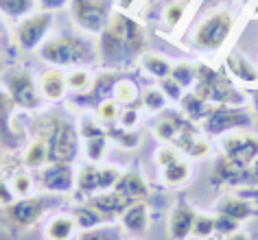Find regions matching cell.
I'll list each match as a JSON object with an SVG mask.
<instances>
[{"instance_id":"obj_1","label":"cell","mask_w":258,"mask_h":240,"mask_svg":"<svg viewBox=\"0 0 258 240\" xmlns=\"http://www.w3.org/2000/svg\"><path fill=\"white\" fill-rule=\"evenodd\" d=\"M99 57L105 66H122L134 59L145 46L143 27L127 14H112L107 27L99 35Z\"/></svg>"},{"instance_id":"obj_2","label":"cell","mask_w":258,"mask_h":240,"mask_svg":"<svg viewBox=\"0 0 258 240\" xmlns=\"http://www.w3.org/2000/svg\"><path fill=\"white\" fill-rule=\"evenodd\" d=\"M40 57L53 66H83L96 59V48L88 37L59 35L42 44Z\"/></svg>"},{"instance_id":"obj_3","label":"cell","mask_w":258,"mask_h":240,"mask_svg":"<svg viewBox=\"0 0 258 240\" xmlns=\"http://www.w3.org/2000/svg\"><path fill=\"white\" fill-rule=\"evenodd\" d=\"M236 27V16L230 9H215L195 27L190 35V46L199 53H219Z\"/></svg>"},{"instance_id":"obj_4","label":"cell","mask_w":258,"mask_h":240,"mask_svg":"<svg viewBox=\"0 0 258 240\" xmlns=\"http://www.w3.org/2000/svg\"><path fill=\"white\" fill-rule=\"evenodd\" d=\"M46 131L40 133V140L48 146V162H63L73 164L79 155V133L70 120H59L55 116L42 118Z\"/></svg>"},{"instance_id":"obj_5","label":"cell","mask_w":258,"mask_h":240,"mask_svg":"<svg viewBox=\"0 0 258 240\" xmlns=\"http://www.w3.org/2000/svg\"><path fill=\"white\" fill-rule=\"evenodd\" d=\"M75 24L90 35H101L112 18V0H70Z\"/></svg>"},{"instance_id":"obj_6","label":"cell","mask_w":258,"mask_h":240,"mask_svg":"<svg viewBox=\"0 0 258 240\" xmlns=\"http://www.w3.org/2000/svg\"><path fill=\"white\" fill-rule=\"evenodd\" d=\"M249 125H251V116L241 105H217L204 118V131L208 135L230 133Z\"/></svg>"},{"instance_id":"obj_7","label":"cell","mask_w":258,"mask_h":240,"mask_svg":"<svg viewBox=\"0 0 258 240\" xmlns=\"http://www.w3.org/2000/svg\"><path fill=\"white\" fill-rule=\"evenodd\" d=\"M5 90L16 103V107L22 109H37L42 105V92L40 83L24 70H11L5 74Z\"/></svg>"},{"instance_id":"obj_8","label":"cell","mask_w":258,"mask_h":240,"mask_svg":"<svg viewBox=\"0 0 258 240\" xmlns=\"http://www.w3.org/2000/svg\"><path fill=\"white\" fill-rule=\"evenodd\" d=\"M50 29H53V14L50 11L27 16L16 27V44L20 46V50H35L46 42Z\"/></svg>"},{"instance_id":"obj_9","label":"cell","mask_w":258,"mask_h":240,"mask_svg":"<svg viewBox=\"0 0 258 240\" xmlns=\"http://www.w3.org/2000/svg\"><path fill=\"white\" fill-rule=\"evenodd\" d=\"M225 157L238 166H254L258 159V138L249 133H230L221 140Z\"/></svg>"},{"instance_id":"obj_10","label":"cell","mask_w":258,"mask_h":240,"mask_svg":"<svg viewBox=\"0 0 258 240\" xmlns=\"http://www.w3.org/2000/svg\"><path fill=\"white\" fill-rule=\"evenodd\" d=\"M120 175L122 173L118 168L96 166L90 162L77 175V186H79L81 192H101V190H107V188H114Z\"/></svg>"},{"instance_id":"obj_11","label":"cell","mask_w":258,"mask_h":240,"mask_svg":"<svg viewBox=\"0 0 258 240\" xmlns=\"http://www.w3.org/2000/svg\"><path fill=\"white\" fill-rule=\"evenodd\" d=\"M46 210V201L40 197H20L11 205L5 207L9 223L16 227H29L40 220V216Z\"/></svg>"},{"instance_id":"obj_12","label":"cell","mask_w":258,"mask_h":240,"mask_svg":"<svg viewBox=\"0 0 258 240\" xmlns=\"http://www.w3.org/2000/svg\"><path fill=\"white\" fill-rule=\"evenodd\" d=\"M77 184V175L73 171V164L63 162H50L42 171V186L50 192H68Z\"/></svg>"},{"instance_id":"obj_13","label":"cell","mask_w":258,"mask_h":240,"mask_svg":"<svg viewBox=\"0 0 258 240\" xmlns=\"http://www.w3.org/2000/svg\"><path fill=\"white\" fill-rule=\"evenodd\" d=\"M225 70L232 79L245 83V86H254L258 83V66L251 59H247V55H243L241 50H230L225 55Z\"/></svg>"},{"instance_id":"obj_14","label":"cell","mask_w":258,"mask_h":240,"mask_svg":"<svg viewBox=\"0 0 258 240\" xmlns=\"http://www.w3.org/2000/svg\"><path fill=\"white\" fill-rule=\"evenodd\" d=\"M90 207H94L96 212L101 214L103 220L116 216V214H122L127 210L129 205H132V201L125 199L122 194H118L116 190H109V192H101L99 197H92L88 201Z\"/></svg>"},{"instance_id":"obj_15","label":"cell","mask_w":258,"mask_h":240,"mask_svg":"<svg viewBox=\"0 0 258 240\" xmlns=\"http://www.w3.org/2000/svg\"><path fill=\"white\" fill-rule=\"evenodd\" d=\"M197 212L190 205H177L169 216V236L173 240H186L192 236V225H195Z\"/></svg>"},{"instance_id":"obj_16","label":"cell","mask_w":258,"mask_h":240,"mask_svg":"<svg viewBox=\"0 0 258 240\" xmlns=\"http://www.w3.org/2000/svg\"><path fill=\"white\" fill-rule=\"evenodd\" d=\"M118 194H122L125 199H129L132 203H136L147 194V181L143 179V175L136 173V171H127L122 173L118 181H116V186L112 188Z\"/></svg>"},{"instance_id":"obj_17","label":"cell","mask_w":258,"mask_h":240,"mask_svg":"<svg viewBox=\"0 0 258 240\" xmlns=\"http://www.w3.org/2000/svg\"><path fill=\"white\" fill-rule=\"evenodd\" d=\"M188 125H190V122H188L186 116L177 114V112H162V118L156 122L153 131H156V135H158L160 140L171 142V140H175Z\"/></svg>"},{"instance_id":"obj_18","label":"cell","mask_w":258,"mask_h":240,"mask_svg":"<svg viewBox=\"0 0 258 240\" xmlns=\"http://www.w3.org/2000/svg\"><path fill=\"white\" fill-rule=\"evenodd\" d=\"M40 92L46 96L48 101H61L68 92V81H66V74L57 68H50L46 70L42 76H40Z\"/></svg>"},{"instance_id":"obj_19","label":"cell","mask_w":258,"mask_h":240,"mask_svg":"<svg viewBox=\"0 0 258 240\" xmlns=\"http://www.w3.org/2000/svg\"><path fill=\"white\" fill-rule=\"evenodd\" d=\"M16 103L11 101V96L7 92H0V144L7 148L18 146V135L11 129V112H14Z\"/></svg>"},{"instance_id":"obj_20","label":"cell","mask_w":258,"mask_h":240,"mask_svg":"<svg viewBox=\"0 0 258 240\" xmlns=\"http://www.w3.org/2000/svg\"><path fill=\"white\" fill-rule=\"evenodd\" d=\"M120 223L129 233H145L147 227H149V210H147V205L140 203V201L132 203L122 212Z\"/></svg>"},{"instance_id":"obj_21","label":"cell","mask_w":258,"mask_h":240,"mask_svg":"<svg viewBox=\"0 0 258 240\" xmlns=\"http://www.w3.org/2000/svg\"><path fill=\"white\" fill-rule=\"evenodd\" d=\"M217 214H221V216H228L232 220H236V223H241V220L249 218L251 214H254V207L251 203H247L245 199L241 197H225L217 203Z\"/></svg>"},{"instance_id":"obj_22","label":"cell","mask_w":258,"mask_h":240,"mask_svg":"<svg viewBox=\"0 0 258 240\" xmlns=\"http://www.w3.org/2000/svg\"><path fill=\"white\" fill-rule=\"evenodd\" d=\"M77 229V220L68 214H57L46 223V238L48 240H73Z\"/></svg>"},{"instance_id":"obj_23","label":"cell","mask_w":258,"mask_h":240,"mask_svg":"<svg viewBox=\"0 0 258 240\" xmlns=\"http://www.w3.org/2000/svg\"><path fill=\"white\" fill-rule=\"evenodd\" d=\"M182 109H184V116L188 120H204L206 116L210 114L212 107L208 105V101H204L197 92H192V94L182 96Z\"/></svg>"},{"instance_id":"obj_24","label":"cell","mask_w":258,"mask_h":240,"mask_svg":"<svg viewBox=\"0 0 258 240\" xmlns=\"http://www.w3.org/2000/svg\"><path fill=\"white\" fill-rule=\"evenodd\" d=\"M140 63H143V68L149 72L151 76H156V79H166V76H171V63L164 59V57H160L156 53H145L140 57Z\"/></svg>"},{"instance_id":"obj_25","label":"cell","mask_w":258,"mask_h":240,"mask_svg":"<svg viewBox=\"0 0 258 240\" xmlns=\"http://www.w3.org/2000/svg\"><path fill=\"white\" fill-rule=\"evenodd\" d=\"M35 7V0H0V14L14 20H22V18L31 16Z\"/></svg>"},{"instance_id":"obj_26","label":"cell","mask_w":258,"mask_h":240,"mask_svg":"<svg viewBox=\"0 0 258 240\" xmlns=\"http://www.w3.org/2000/svg\"><path fill=\"white\" fill-rule=\"evenodd\" d=\"M83 148H86V155H88V159L92 162V164L101 162L103 155H105V148H107V133L101 131V133H94V135L83 138Z\"/></svg>"},{"instance_id":"obj_27","label":"cell","mask_w":258,"mask_h":240,"mask_svg":"<svg viewBox=\"0 0 258 240\" xmlns=\"http://www.w3.org/2000/svg\"><path fill=\"white\" fill-rule=\"evenodd\" d=\"M162 177H164L166 186H182L190 177V166L186 164V162L177 159V162H173V164H169L166 168H162Z\"/></svg>"},{"instance_id":"obj_28","label":"cell","mask_w":258,"mask_h":240,"mask_svg":"<svg viewBox=\"0 0 258 240\" xmlns=\"http://www.w3.org/2000/svg\"><path fill=\"white\" fill-rule=\"evenodd\" d=\"M48 162V146L46 142L37 138L35 142H31V146L24 151V166L27 168H42Z\"/></svg>"},{"instance_id":"obj_29","label":"cell","mask_w":258,"mask_h":240,"mask_svg":"<svg viewBox=\"0 0 258 240\" xmlns=\"http://www.w3.org/2000/svg\"><path fill=\"white\" fill-rule=\"evenodd\" d=\"M171 79H175L182 88H190L197 81V66L188 61H179L171 68Z\"/></svg>"},{"instance_id":"obj_30","label":"cell","mask_w":258,"mask_h":240,"mask_svg":"<svg viewBox=\"0 0 258 240\" xmlns=\"http://www.w3.org/2000/svg\"><path fill=\"white\" fill-rule=\"evenodd\" d=\"M73 218L77 220V227H81V229H94V227H99L103 223V218H101V214L94 210V207H90V205H81V207H77L75 214H73Z\"/></svg>"},{"instance_id":"obj_31","label":"cell","mask_w":258,"mask_h":240,"mask_svg":"<svg viewBox=\"0 0 258 240\" xmlns=\"http://www.w3.org/2000/svg\"><path fill=\"white\" fill-rule=\"evenodd\" d=\"M66 81H68V88L75 90V92H88L92 88V74L86 68H77L73 72H68Z\"/></svg>"},{"instance_id":"obj_32","label":"cell","mask_w":258,"mask_h":240,"mask_svg":"<svg viewBox=\"0 0 258 240\" xmlns=\"http://www.w3.org/2000/svg\"><path fill=\"white\" fill-rule=\"evenodd\" d=\"M143 105L149 109V112H153V114L164 112V109H166V94L160 88H149L143 94Z\"/></svg>"},{"instance_id":"obj_33","label":"cell","mask_w":258,"mask_h":240,"mask_svg":"<svg viewBox=\"0 0 258 240\" xmlns=\"http://www.w3.org/2000/svg\"><path fill=\"white\" fill-rule=\"evenodd\" d=\"M114 96H116L118 105H132V103H136V99H138V90L129 81H118L114 88Z\"/></svg>"},{"instance_id":"obj_34","label":"cell","mask_w":258,"mask_h":240,"mask_svg":"<svg viewBox=\"0 0 258 240\" xmlns=\"http://www.w3.org/2000/svg\"><path fill=\"white\" fill-rule=\"evenodd\" d=\"M192 236L208 240L210 236H215V216H206V214H197L195 225H192Z\"/></svg>"},{"instance_id":"obj_35","label":"cell","mask_w":258,"mask_h":240,"mask_svg":"<svg viewBox=\"0 0 258 240\" xmlns=\"http://www.w3.org/2000/svg\"><path fill=\"white\" fill-rule=\"evenodd\" d=\"M79 240H120L118 227H94L88 229Z\"/></svg>"},{"instance_id":"obj_36","label":"cell","mask_w":258,"mask_h":240,"mask_svg":"<svg viewBox=\"0 0 258 240\" xmlns=\"http://www.w3.org/2000/svg\"><path fill=\"white\" fill-rule=\"evenodd\" d=\"M164 16H166V24H169L171 29H175L186 16V3H182V0H171Z\"/></svg>"},{"instance_id":"obj_37","label":"cell","mask_w":258,"mask_h":240,"mask_svg":"<svg viewBox=\"0 0 258 240\" xmlns=\"http://www.w3.org/2000/svg\"><path fill=\"white\" fill-rule=\"evenodd\" d=\"M96 114H99V122L103 125H112L114 120H118V103L116 101H103L99 109H96Z\"/></svg>"},{"instance_id":"obj_38","label":"cell","mask_w":258,"mask_h":240,"mask_svg":"<svg viewBox=\"0 0 258 240\" xmlns=\"http://www.w3.org/2000/svg\"><path fill=\"white\" fill-rule=\"evenodd\" d=\"M11 188H14V192L18 197H29L31 190H33V179L27 173H16L14 181H11Z\"/></svg>"},{"instance_id":"obj_39","label":"cell","mask_w":258,"mask_h":240,"mask_svg":"<svg viewBox=\"0 0 258 240\" xmlns=\"http://www.w3.org/2000/svg\"><path fill=\"white\" fill-rule=\"evenodd\" d=\"M114 140H116V144L122 146V148H134V146H138V133L134 131V129H118V131H114Z\"/></svg>"},{"instance_id":"obj_40","label":"cell","mask_w":258,"mask_h":240,"mask_svg":"<svg viewBox=\"0 0 258 240\" xmlns=\"http://www.w3.org/2000/svg\"><path fill=\"white\" fill-rule=\"evenodd\" d=\"M234 231H238V223L236 220H232L228 216H221V214H217L215 216V233H219V236H232Z\"/></svg>"},{"instance_id":"obj_41","label":"cell","mask_w":258,"mask_h":240,"mask_svg":"<svg viewBox=\"0 0 258 240\" xmlns=\"http://www.w3.org/2000/svg\"><path fill=\"white\" fill-rule=\"evenodd\" d=\"M160 90L166 94V99H171V101H182V92H184V88L179 86V83L175 79H171V76H166V79L160 81Z\"/></svg>"},{"instance_id":"obj_42","label":"cell","mask_w":258,"mask_h":240,"mask_svg":"<svg viewBox=\"0 0 258 240\" xmlns=\"http://www.w3.org/2000/svg\"><path fill=\"white\" fill-rule=\"evenodd\" d=\"M177 148H173V146H162L160 151L156 153V164L160 168H166L169 164H173V162H177Z\"/></svg>"},{"instance_id":"obj_43","label":"cell","mask_w":258,"mask_h":240,"mask_svg":"<svg viewBox=\"0 0 258 240\" xmlns=\"http://www.w3.org/2000/svg\"><path fill=\"white\" fill-rule=\"evenodd\" d=\"M208 151H210V144H208V140H204V138H195V142L190 144V148H188V155L190 157H204V155H208Z\"/></svg>"},{"instance_id":"obj_44","label":"cell","mask_w":258,"mask_h":240,"mask_svg":"<svg viewBox=\"0 0 258 240\" xmlns=\"http://www.w3.org/2000/svg\"><path fill=\"white\" fill-rule=\"evenodd\" d=\"M16 201V192H14V188H11V184H7L5 179H0V205L3 207H7L11 205Z\"/></svg>"},{"instance_id":"obj_45","label":"cell","mask_w":258,"mask_h":240,"mask_svg":"<svg viewBox=\"0 0 258 240\" xmlns=\"http://www.w3.org/2000/svg\"><path fill=\"white\" fill-rule=\"evenodd\" d=\"M118 122H120L122 129H134L138 125V112L136 109H127V112H122L118 116Z\"/></svg>"},{"instance_id":"obj_46","label":"cell","mask_w":258,"mask_h":240,"mask_svg":"<svg viewBox=\"0 0 258 240\" xmlns=\"http://www.w3.org/2000/svg\"><path fill=\"white\" fill-rule=\"evenodd\" d=\"M37 5H40L44 11H57V9H63L66 5H70V0H37Z\"/></svg>"},{"instance_id":"obj_47","label":"cell","mask_w":258,"mask_h":240,"mask_svg":"<svg viewBox=\"0 0 258 240\" xmlns=\"http://www.w3.org/2000/svg\"><path fill=\"white\" fill-rule=\"evenodd\" d=\"M225 240H249V236H247V233H245V231H234V233H232V236H228Z\"/></svg>"},{"instance_id":"obj_48","label":"cell","mask_w":258,"mask_h":240,"mask_svg":"<svg viewBox=\"0 0 258 240\" xmlns=\"http://www.w3.org/2000/svg\"><path fill=\"white\" fill-rule=\"evenodd\" d=\"M254 107H256V114H258V90H254Z\"/></svg>"},{"instance_id":"obj_49","label":"cell","mask_w":258,"mask_h":240,"mask_svg":"<svg viewBox=\"0 0 258 240\" xmlns=\"http://www.w3.org/2000/svg\"><path fill=\"white\" fill-rule=\"evenodd\" d=\"M208 240H225V236H219V233H215V236H210Z\"/></svg>"},{"instance_id":"obj_50","label":"cell","mask_w":258,"mask_h":240,"mask_svg":"<svg viewBox=\"0 0 258 240\" xmlns=\"http://www.w3.org/2000/svg\"><path fill=\"white\" fill-rule=\"evenodd\" d=\"M247 194H249V197H258V190H249Z\"/></svg>"},{"instance_id":"obj_51","label":"cell","mask_w":258,"mask_h":240,"mask_svg":"<svg viewBox=\"0 0 258 240\" xmlns=\"http://www.w3.org/2000/svg\"><path fill=\"white\" fill-rule=\"evenodd\" d=\"M254 16H258V3L254 5Z\"/></svg>"},{"instance_id":"obj_52","label":"cell","mask_w":258,"mask_h":240,"mask_svg":"<svg viewBox=\"0 0 258 240\" xmlns=\"http://www.w3.org/2000/svg\"><path fill=\"white\" fill-rule=\"evenodd\" d=\"M182 3H190V0H182Z\"/></svg>"}]
</instances>
